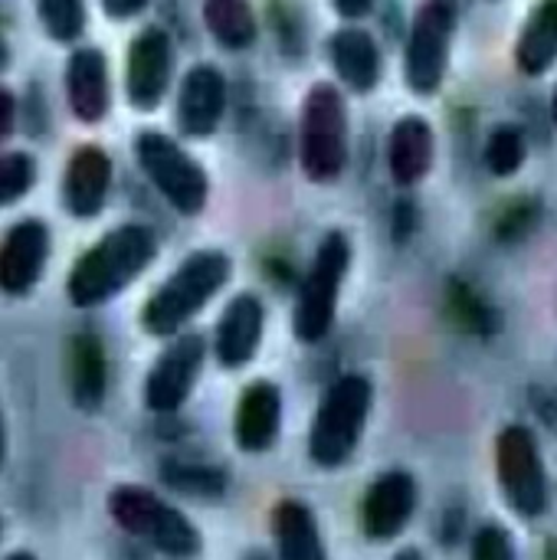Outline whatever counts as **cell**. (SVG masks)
<instances>
[{"instance_id":"obj_1","label":"cell","mask_w":557,"mask_h":560,"mask_svg":"<svg viewBox=\"0 0 557 560\" xmlns=\"http://www.w3.org/2000/svg\"><path fill=\"white\" fill-rule=\"evenodd\" d=\"M158 256L154 230L144 223H125L105 233L72 269L69 299L79 308H95L125 292Z\"/></svg>"},{"instance_id":"obj_2","label":"cell","mask_w":557,"mask_h":560,"mask_svg":"<svg viewBox=\"0 0 557 560\" xmlns=\"http://www.w3.org/2000/svg\"><path fill=\"white\" fill-rule=\"evenodd\" d=\"M112 522L167 560H197L204 538L197 525L144 486H115L108 495Z\"/></svg>"},{"instance_id":"obj_3","label":"cell","mask_w":557,"mask_h":560,"mask_svg":"<svg viewBox=\"0 0 557 560\" xmlns=\"http://www.w3.org/2000/svg\"><path fill=\"white\" fill-rule=\"evenodd\" d=\"M374 387L364 374H341L322 397L309 427V459L318 469L345 466L368 427Z\"/></svg>"},{"instance_id":"obj_4","label":"cell","mask_w":557,"mask_h":560,"mask_svg":"<svg viewBox=\"0 0 557 560\" xmlns=\"http://www.w3.org/2000/svg\"><path fill=\"white\" fill-rule=\"evenodd\" d=\"M230 256L220 249H200L187 256L174 276L151 295V302L141 312L144 331L154 338L177 335L230 279Z\"/></svg>"},{"instance_id":"obj_5","label":"cell","mask_w":557,"mask_h":560,"mask_svg":"<svg viewBox=\"0 0 557 560\" xmlns=\"http://www.w3.org/2000/svg\"><path fill=\"white\" fill-rule=\"evenodd\" d=\"M299 161L309 180L328 184L348 164V108L335 85L315 82L302 105Z\"/></svg>"},{"instance_id":"obj_6","label":"cell","mask_w":557,"mask_h":560,"mask_svg":"<svg viewBox=\"0 0 557 560\" xmlns=\"http://www.w3.org/2000/svg\"><path fill=\"white\" fill-rule=\"evenodd\" d=\"M496 476L506 495V505L519 518H542L552 505V482L538 450V440L529 427H506L496 440Z\"/></svg>"},{"instance_id":"obj_7","label":"cell","mask_w":557,"mask_h":560,"mask_svg":"<svg viewBox=\"0 0 557 560\" xmlns=\"http://www.w3.org/2000/svg\"><path fill=\"white\" fill-rule=\"evenodd\" d=\"M351 266V243L345 233H328L302 279L299 302H295V335L305 345H318L338 312V292Z\"/></svg>"},{"instance_id":"obj_8","label":"cell","mask_w":557,"mask_h":560,"mask_svg":"<svg viewBox=\"0 0 557 560\" xmlns=\"http://www.w3.org/2000/svg\"><path fill=\"white\" fill-rule=\"evenodd\" d=\"M138 161L154 190L184 217H194L204 210L210 184L204 167L167 135L161 131H144L138 138Z\"/></svg>"},{"instance_id":"obj_9","label":"cell","mask_w":557,"mask_h":560,"mask_svg":"<svg viewBox=\"0 0 557 560\" xmlns=\"http://www.w3.org/2000/svg\"><path fill=\"white\" fill-rule=\"evenodd\" d=\"M456 33V0H423L414 16L404 75L417 95H433L443 85L450 66V46Z\"/></svg>"},{"instance_id":"obj_10","label":"cell","mask_w":557,"mask_h":560,"mask_svg":"<svg viewBox=\"0 0 557 560\" xmlns=\"http://www.w3.org/2000/svg\"><path fill=\"white\" fill-rule=\"evenodd\" d=\"M207 345L200 335H181L151 368L144 381V404L151 413H174L194 394V384L204 371Z\"/></svg>"},{"instance_id":"obj_11","label":"cell","mask_w":557,"mask_h":560,"mask_svg":"<svg viewBox=\"0 0 557 560\" xmlns=\"http://www.w3.org/2000/svg\"><path fill=\"white\" fill-rule=\"evenodd\" d=\"M174 69V46L171 36L161 26L141 30L128 46V69H125V89L128 102L138 112H151L161 105Z\"/></svg>"},{"instance_id":"obj_12","label":"cell","mask_w":557,"mask_h":560,"mask_svg":"<svg viewBox=\"0 0 557 560\" xmlns=\"http://www.w3.org/2000/svg\"><path fill=\"white\" fill-rule=\"evenodd\" d=\"M417 479L404 469H391L371 482L361 502V528L371 541H394L404 535L417 512Z\"/></svg>"},{"instance_id":"obj_13","label":"cell","mask_w":557,"mask_h":560,"mask_svg":"<svg viewBox=\"0 0 557 560\" xmlns=\"http://www.w3.org/2000/svg\"><path fill=\"white\" fill-rule=\"evenodd\" d=\"M49 256V230L39 220H20L0 243V292L26 295L46 266Z\"/></svg>"},{"instance_id":"obj_14","label":"cell","mask_w":557,"mask_h":560,"mask_svg":"<svg viewBox=\"0 0 557 560\" xmlns=\"http://www.w3.org/2000/svg\"><path fill=\"white\" fill-rule=\"evenodd\" d=\"M227 112V79L217 66H194L177 92V125L187 138L217 131Z\"/></svg>"},{"instance_id":"obj_15","label":"cell","mask_w":557,"mask_h":560,"mask_svg":"<svg viewBox=\"0 0 557 560\" xmlns=\"http://www.w3.org/2000/svg\"><path fill=\"white\" fill-rule=\"evenodd\" d=\"M282 430V390L272 381H253L233 417V440L243 453H266Z\"/></svg>"},{"instance_id":"obj_16","label":"cell","mask_w":557,"mask_h":560,"mask_svg":"<svg viewBox=\"0 0 557 560\" xmlns=\"http://www.w3.org/2000/svg\"><path fill=\"white\" fill-rule=\"evenodd\" d=\"M263 328H266V308L256 295L243 292L236 295L217 325V338H213V354L223 368H246L263 341Z\"/></svg>"},{"instance_id":"obj_17","label":"cell","mask_w":557,"mask_h":560,"mask_svg":"<svg viewBox=\"0 0 557 560\" xmlns=\"http://www.w3.org/2000/svg\"><path fill=\"white\" fill-rule=\"evenodd\" d=\"M66 95L69 108L79 121L95 125L105 118L112 89H108V59L95 46H82L69 56L66 66Z\"/></svg>"},{"instance_id":"obj_18","label":"cell","mask_w":557,"mask_h":560,"mask_svg":"<svg viewBox=\"0 0 557 560\" xmlns=\"http://www.w3.org/2000/svg\"><path fill=\"white\" fill-rule=\"evenodd\" d=\"M108 187H112V161L102 148L95 144H82L66 167V180H62V197L72 217H98L105 200H108Z\"/></svg>"},{"instance_id":"obj_19","label":"cell","mask_w":557,"mask_h":560,"mask_svg":"<svg viewBox=\"0 0 557 560\" xmlns=\"http://www.w3.org/2000/svg\"><path fill=\"white\" fill-rule=\"evenodd\" d=\"M433 128L427 118L420 115H407L394 125L391 141H387V164H391V177L401 187H414L420 184L430 167H433Z\"/></svg>"},{"instance_id":"obj_20","label":"cell","mask_w":557,"mask_h":560,"mask_svg":"<svg viewBox=\"0 0 557 560\" xmlns=\"http://www.w3.org/2000/svg\"><path fill=\"white\" fill-rule=\"evenodd\" d=\"M272 538L279 560H328L318 518L299 499H286L272 512Z\"/></svg>"},{"instance_id":"obj_21","label":"cell","mask_w":557,"mask_h":560,"mask_svg":"<svg viewBox=\"0 0 557 560\" xmlns=\"http://www.w3.org/2000/svg\"><path fill=\"white\" fill-rule=\"evenodd\" d=\"M332 66L355 92H371L381 79V49L368 30L345 26L332 36Z\"/></svg>"},{"instance_id":"obj_22","label":"cell","mask_w":557,"mask_h":560,"mask_svg":"<svg viewBox=\"0 0 557 560\" xmlns=\"http://www.w3.org/2000/svg\"><path fill=\"white\" fill-rule=\"evenodd\" d=\"M557 59V0H542L515 46V62L525 75H542Z\"/></svg>"},{"instance_id":"obj_23","label":"cell","mask_w":557,"mask_h":560,"mask_svg":"<svg viewBox=\"0 0 557 560\" xmlns=\"http://www.w3.org/2000/svg\"><path fill=\"white\" fill-rule=\"evenodd\" d=\"M108 390V364L102 341L95 335H79L72 341V400L82 410H98Z\"/></svg>"},{"instance_id":"obj_24","label":"cell","mask_w":557,"mask_h":560,"mask_svg":"<svg viewBox=\"0 0 557 560\" xmlns=\"http://www.w3.org/2000/svg\"><path fill=\"white\" fill-rule=\"evenodd\" d=\"M204 23L227 49H246L256 39V13L250 0H204Z\"/></svg>"},{"instance_id":"obj_25","label":"cell","mask_w":557,"mask_h":560,"mask_svg":"<svg viewBox=\"0 0 557 560\" xmlns=\"http://www.w3.org/2000/svg\"><path fill=\"white\" fill-rule=\"evenodd\" d=\"M529 158V141L519 125H499L486 144V164L496 177H512Z\"/></svg>"},{"instance_id":"obj_26","label":"cell","mask_w":557,"mask_h":560,"mask_svg":"<svg viewBox=\"0 0 557 560\" xmlns=\"http://www.w3.org/2000/svg\"><path fill=\"white\" fill-rule=\"evenodd\" d=\"M36 10L56 43H72L85 30V0H36Z\"/></svg>"},{"instance_id":"obj_27","label":"cell","mask_w":557,"mask_h":560,"mask_svg":"<svg viewBox=\"0 0 557 560\" xmlns=\"http://www.w3.org/2000/svg\"><path fill=\"white\" fill-rule=\"evenodd\" d=\"M164 479L171 489H177L184 495H200V499H213L227 486L220 469L194 466V463H164Z\"/></svg>"},{"instance_id":"obj_28","label":"cell","mask_w":557,"mask_h":560,"mask_svg":"<svg viewBox=\"0 0 557 560\" xmlns=\"http://www.w3.org/2000/svg\"><path fill=\"white\" fill-rule=\"evenodd\" d=\"M36 180V164L23 151L0 154V207L16 203Z\"/></svg>"},{"instance_id":"obj_29","label":"cell","mask_w":557,"mask_h":560,"mask_svg":"<svg viewBox=\"0 0 557 560\" xmlns=\"http://www.w3.org/2000/svg\"><path fill=\"white\" fill-rule=\"evenodd\" d=\"M453 305H456V318L466 331H476V335H489L496 331V315L492 308L469 289V285H453Z\"/></svg>"},{"instance_id":"obj_30","label":"cell","mask_w":557,"mask_h":560,"mask_svg":"<svg viewBox=\"0 0 557 560\" xmlns=\"http://www.w3.org/2000/svg\"><path fill=\"white\" fill-rule=\"evenodd\" d=\"M469 560H519V548H515V541H512L506 525L489 522V525H483L473 535Z\"/></svg>"},{"instance_id":"obj_31","label":"cell","mask_w":557,"mask_h":560,"mask_svg":"<svg viewBox=\"0 0 557 560\" xmlns=\"http://www.w3.org/2000/svg\"><path fill=\"white\" fill-rule=\"evenodd\" d=\"M538 213H542V203H538L535 197L515 200V203L506 210L502 223H499V236H502V240H522V236L535 226Z\"/></svg>"},{"instance_id":"obj_32","label":"cell","mask_w":557,"mask_h":560,"mask_svg":"<svg viewBox=\"0 0 557 560\" xmlns=\"http://www.w3.org/2000/svg\"><path fill=\"white\" fill-rule=\"evenodd\" d=\"M13 121H16V102H13V95L0 85V144L10 138Z\"/></svg>"},{"instance_id":"obj_33","label":"cell","mask_w":557,"mask_h":560,"mask_svg":"<svg viewBox=\"0 0 557 560\" xmlns=\"http://www.w3.org/2000/svg\"><path fill=\"white\" fill-rule=\"evenodd\" d=\"M148 7V0H102V10L112 16V20H128L135 13H141Z\"/></svg>"},{"instance_id":"obj_34","label":"cell","mask_w":557,"mask_h":560,"mask_svg":"<svg viewBox=\"0 0 557 560\" xmlns=\"http://www.w3.org/2000/svg\"><path fill=\"white\" fill-rule=\"evenodd\" d=\"M374 7V0H335V10L345 16V20H358V16H368Z\"/></svg>"},{"instance_id":"obj_35","label":"cell","mask_w":557,"mask_h":560,"mask_svg":"<svg viewBox=\"0 0 557 560\" xmlns=\"http://www.w3.org/2000/svg\"><path fill=\"white\" fill-rule=\"evenodd\" d=\"M535 410H538V413H542V417H545L548 423H552V417H555V413H557L555 400H552L548 394H542V397L535 400ZM555 430H557V420H555Z\"/></svg>"},{"instance_id":"obj_36","label":"cell","mask_w":557,"mask_h":560,"mask_svg":"<svg viewBox=\"0 0 557 560\" xmlns=\"http://www.w3.org/2000/svg\"><path fill=\"white\" fill-rule=\"evenodd\" d=\"M394 560H427V558H423L417 548H404V551H397V555H394Z\"/></svg>"},{"instance_id":"obj_37","label":"cell","mask_w":557,"mask_h":560,"mask_svg":"<svg viewBox=\"0 0 557 560\" xmlns=\"http://www.w3.org/2000/svg\"><path fill=\"white\" fill-rule=\"evenodd\" d=\"M3 456H7V430H3V410H0V466H3Z\"/></svg>"},{"instance_id":"obj_38","label":"cell","mask_w":557,"mask_h":560,"mask_svg":"<svg viewBox=\"0 0 557 560\" xmlns=\"http://www.w3.org/2000/svg\"><path fill=\"white\" fill-rule=\"evenodd\" d=\"M3 560H36L30 551H13V555H7Z\"/></svg>"},{"instance_id":"obj_39","label":"cell","mask_w":557,"mask_h":560,"mask_svg":"<svg viewBox=\"0 0 557 560\" xmlns=\"http://www.w3.org/2000/svg\"><path fill=\"white\" fill-rule=\"evenodd\" d=\"M552 118H555V125H557V89H555V95H552Z\"/></svg>"},{"instance_id":"obj_40","label":"cell","mask_w":557,"mask_h":560,"mask_svg":"<svg viewBox=\"0 0 557 560\" xmlns=\"http://www.w3.org/2000/svg\"><path fill=\"white\" fill-rule=\"evenodd\" d=\"M3 66H7V46L0 43V69H3Z\"/></svg>"},{"instance_id":"obj_41","label":"cell","mask_w":557,"mask_h":560,"mask_svg":"<svg viewBox=\"0 0 557 560\" xmlns=\"http://www.w3.org/2000/svg\"><path fill=\"white\" fill-rule=\"evenodd\" d=\"M0 541H3V522H0Z\"/></svg>"},{"instance_id":"obj_42","label":"cell","mask_w":557,"mask_h":560,"mask_svg":"<svg viewBox=\"0 0 557 560\" xmlns=\"http://www.w3.org/2000/svg\"><path fill=\"white\" fill-rule=\"evenodd\" d=\"M250 560H269V558H250Z\"/></svg>"}]
</instances>
